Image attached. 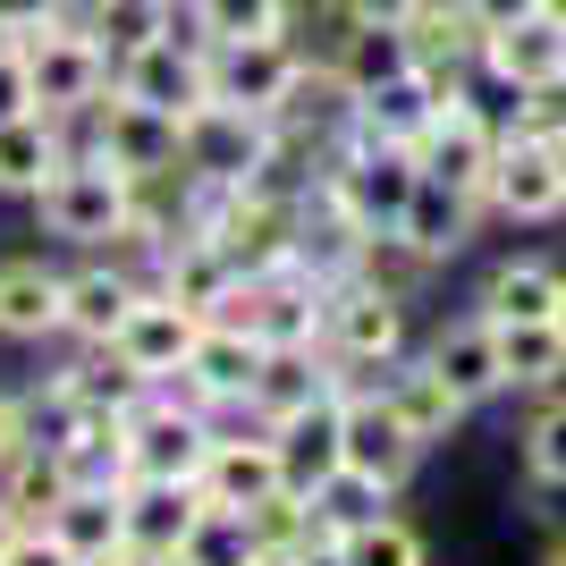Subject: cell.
Segmentation results:
<instances>
[{"instance_id":"obj_1","label":"cell","mask_w":566,"mask_h":566,"mask_svg":"<svg viewBox=\"0 0 566 566\" xmlns=\"http://www.w3.org/2000/svg\"><path fill=\"white\" fill-rule=\"evenodd\" d=\"M34 220L60 245H118L136 220V178L111 169L102 153H85V144H69V161L34 187Z\"/></svg>"},{"instance_id":"obj_2","label":"cell","mask_w":566,"mask_h":566,"mask_svg":"<svg viewBox=\"0 0 566 566\" xmlns=\"http://www.w3.org/2000/svg\"><path fill=\"white\" fill-rule=\"evenodd\" d=\"M415 153H398V144H338L331 169H322V187H313V203L322 212H338L355 237H398L406 220V195H415Z\"/></svg>"},{"instance_id":"obj_3","label":"cell","mask_w":566,"mask_h":566,"mask_svg":"<svg viewBox=\"0 0 566 566\" xmlns=\"http://www.w3.org/2000/svg\"><path fill=\"white\" fill-rule=\"evenodd\" d=\"M18 60H25V85H34V111H51V118H85L102 94H111V51L85 34L76 9H60L51 25H34L18 43Z\"/></svg>"},{"instance_id":"obj_4","label":"cell","mask_w":566,"mask_h":566,"mask_svg":"<svg viewBox=\"0 0 566 566\" xmlns=\"http://www.w3.org/2000/svg\"><path fill=\"white\" fill-rule=\"evenodd\" d=\"M212 415L169 380V389H144L136 415H127V482H195L203 457H212Z\"/></svg>"},{"instance_id":"obj_5","label":"cell","mask_w":566,"mask_h":566,"mask_svg":"<svg viewBox=\"0 0 566 566\" xmlns=\"http://www.w3.org/2000/svg\"><path fill=\"white\" fill-rule=\"evenodd\" d=\"M262 153H271V118L237 111V102H195L187 118H178V169H187L195 187H245L262 169Z\"/></svg>"},{"instance_id":"obj_6","label":"cell","mask_w":566,"mask_h":566,"mask_svg":"<svg viewBox=\"0 0 566 566\" xmlns=\"http://www.w3.org/2000/svg\"><path fill=\"white\" fill-rule=\"evenodd\" d=\"M322 296H331V287L305 280V271L287 262V271H254V280H237L229 305H220V322H237L254 347H322Z\"/></svg>"},{"instance_id":"obj_7","label":"cell","mask_w":566,"mask_h":566,"mask_svg":"<svg viewBox=\"0 0 566 566\" xmlns=\"http://www.w3.org/2000/svg\"><path fill=\"white\" fill-rule=\"evenodd\" d=\"M85 153H102L111 169H127V178H178V118L153 111V102H127L111 85V94L85 111Z\"/></svg>"},{"instance_id":"obj_8","label":"cell","mask_w":566,"mask_h":566,"mask_svg":"<svg viewBox=\"0 0 566 566\" xmlns=\"http://www.w3.org/2000/svg\"><path fill=\"white\" fill-rule=\"evenodd\" d=\"M111 85L127 102H153V111H169V118H187L195 102L212 94V43L203 34H178L169 25L161 43H144V51H127V60H111Z\"/></svg>"},{"instance_id":"obj_9","label":"cell","mask_w":566,"mask_h":566,"mask_svg":"<svg viewBox=\"0 0 566 566\" xmlns=\"http://www.w3.org/2000/svg\"><path fill=\"white\" fill-rule=\"evenodd\" d=\"M195 331H203V313L169 305L161 287H144L136 305H127V322H118L111 355H118V364H127V373L144 380V389H169V380L187 373V355H195Z\"/></svg>"},{"instance_id":"obj_10","label":"cell","mask_w":566,"mask_h":566,"mask_svg":"<svg viewBox=\"0 0 566 566\" xmlns=\"http://www.w3.org/2000/svg\"><path fill=\"white\" fill-rule=\"evenodd\" d=\"M415 457H423V440H415V431L389 415V398H380V389H355L347 415H338V465L364 473V482L389 499V491H406Z\"/></svg>"},{"instance_id":"obj_11","label":"cell","mask_w":566,"mask_h":566,"mask_svg":"<svg viewBox=\"0 0 566 566\" xmlns=\"http://www.w3.org/2000/svg\"><path fill=\"white\" fill-rule=\"evenodd\" d=\"M305 69V43L296 34H254V43H212V102H237V111L271 118L287 102Z\"/></svg>"},{"instance_id":"obj_12","label":"cell","mask_w":566,"mask_h":566,"mask_svg":"<svg viewBox=\"0 0 566 566\" xmlns=\"http://www.w3.org/2000/svg\"><path fill=\"white\" fill-rule=\"evenodd\" d=\"M473 76H491L499 94L516 102V94H558V76H566V34L533 9V18L516 25H499V34H482V51H473Z\"/></svg>"},{"instance_id":"obj_13","label":"cell","mask_w":566,"mask_h":566,"mask_svg":"<svg viewBox=\"0 0 566 566\" xmlns=\"http://www.w3.org/2000/svg\"><path fill=\"white\" fill-rule=\"evenodd\" d=\"M271 491H287L280 482V449H271V431H220L212 457H203V473H195V499L212 507V516H245V507H262Z\"/></svg>"},{"instance_id":"obj_14","label":"cell","mask_w":566,"mask_h":566,"mask_svg":"<svg viewBox=\"0 0 566 566\" xmlns=\"http://www.w3.org/2000/svg\"><path fill=\"white\" fill-rule=\"evenodd\" d=\"M482 212H499V220H558L566 212V178H558V161H549L542 136L499 144L491 178H482Z\"/></svg>"},{"instance_id":"obj_15","label":"cell","mask_w":566,"mask_h":566,"mask_svg":"<svg viewBox=\"0 0 566 566\" xmlns=\"http://www.w3.org/2000/svg\"><path fill=\"white\" fill-rule=\"evenodd\" d=\"M254 373H262V347L237 322H203L195 331V355H187V373H178V389H187L203 415H245V389H254Z\"/></svg>"},{"instance_id":"obj_16","label":"cell","mask_w":566,"mask_h":566,"mask_svg":"<svg viewBox=\"0 0 566 566\" xmlns=\"http://www.w3.org/2000/svg\"><path fill=\"white\" fill-rule=\"evenodd\" d=\"M465 76H473V69H465ZM440 85H457V76L406 69V76H389V85H373V94H355L347 136H355V144H398V153H415V136H423L431 111H440Z\"/></svg>"},{"instance_id":"obj_17","label":"cell","mask_w":566,"mask_h":566,"mask_svg":"<svg viewBox=\"0 0 566 566\" xmlns=\"http://www.w3.org/2000/svg\"><path fill=\"white\" fill-rule=\"evenodd\" d=\"M136 296H144L136 271H118V262H85V271H69V287H60V331H69L76 347H111Z\"/></svg>"},{"instance_id":"obj_18","label":"cell","mask_w":566,"mask_h":566,"mask_svg":"<svg viewBox=\"0 0 566 566\" xmlns=\"http://www.w3.org/2000/svg\"><path fill=\"white\" fill-rule=\"evenodd\" d=\"M338 415H347V398H313L305 415H287V423H271V449H280V482L287 491H322V482H331L338 473Z\"/></svg>"},{"instance_id":"obj_19","label":"cell","mask_w":566,"mask_h":566,"mask_svg":"<svg viewBox=\"0 0 566 566\" xmlns=\"http://www.w3.org/2000/svg\"><path fill=\"white\" fill-rule=\"evenodd\" d=\"M313 398H331V355L322 347H262V373H254V389H245V415L271 431V423H287V415H305Z\"/></svg>"},{"instance_id":"obj_20","label":"cell","mask_w":566,"mask_h":566,"mask_svg":"<svg viewBox=\"0 0 566 566\" xmlns=\"http://www.w3.org/2000/svg\"><path fill=\"white\" fill-rule=\"evenodd\" d=\"M153 287H161L169 305H187V313H203V322H220L237 271H229V254H220L212 237H169L161 254H153Z\"/></svg>"},{"instance_id":"obj_21","label":"cell","mask_w":566,"mask_h":566,"mask_svg":"<svg viewBox=\"0 0 566 566\" xmlns=\"http://www.w3.org/2000/svg\"><path fill=\"white\" fill-rule=\"evenodd\" d=\"M118 507H127V549H153V558H178V542L203 524L195 482H118Z\"/></svg>"},{"instance_id":"obj_22","label":"cell","mask_w":566,"mask_h":566,"mask_svg":"<svg viewBox=\"0 0 566 566\" xmlns=\"http://www.w3.org/2000/svg\"><path fill=\"white\" fill-rule=\"evenodd\" d=\"M473 220H482V203L473 195H457V187H440V178H415V195H406V220H398V237L415 245V254L440 271L449 254H465L473 245Z\"/></svg>"},{"instance_id":"obj_23","label":"cell","mask_w":566,"mask_h":566,"mask_svg":"<svg viewBox=\"0 0 566 566\" xmlns=\"http://www.w3.org/2000/svg\"><path fill=\"white\" fill-rule=\"evenodd\" d=\"M423 364L440 380H449L465 406H482V398H499L507 389V373H499V331L482 322V313H465V322H449V331L423 347Z\"/></svg>"},{"instance_id":"obj_24","label":"cell","mask_w":566,"mask_h":566,"mask_svg":"<svg viewBox=\"0 0 566 566\" xmlns=\"http://www.w3.org/2000/svg\"><path fill=\"white\" fill-rule=\"evenodd\" d=\"M380 398H389V415H398L406 431H415V440H423V449H440V440H449L457 423H465L473 406L457 398L449 380L431 373V364H389V380H380Z\"/></svg>"},{"instance_id":"obj_25","label":"cell","mask_w":566,"mask_h":566,"mask_svg":"<svg viewBox=\"0 0 566 566\" xmlns=\"http://www.w3.org/2000/svg\"><path fill=\"white\" fill-rule=\"evenodd\" d=\"M60 161H69V118H51V111L0 118V195H25V203H34V187H43Z\"/></svg>"},{"instance_id":"obj_26","label":"cell","mask_w":566,"mask_h":566,"mask_svg":"<svg viewBox=\"0 0 566 566\" xmlns=\"http://www.w3.org/2000/svg\"><path fill=\"white\" fill-rule=\"evenodd\" d=\"M51 449L69 457L76 482H127V415H102V406H60Z\"/></svg>"},{"instance_id":"obj_27","label":"cell","mask_w":566,"mask_h":566,"mask_svg":"<svg viewBox=\"0 0 566 566\" xmlns=\"http://www.w3.org/2000/svg\"><path fill=\"white\" fill-rule=\"evenodd\" d=\"M60 287L69 271L51 262H0V338H60Z\"/></svg>"},{"instance_id":"obj_28","label":"cell","mask_w":566,"mask_h":566,"mask_svg":"<svg viewBox=\"0 0 566 566\" xmlns=\"http://www.w3.org/2000/svg\"><path fill=\"white\" fill-rule=\"evenodd\" d=\"M322 60L347 76V94H373V85H389V76L415 69L406 25H355V18H338V34H331V51H322Z\"/></svg>"},{"instance_id":"obj_29","label":"cell","mask_w":566,"mask_h":566,"mask_svg":"<svg viewBox=\"0 0 566 566\" xmlns=\"http://www.w3.org/2000/svg\"><path fill=\"white\" fill-rule=\"evenodd\" d=\"M69 491H76V473H69V457L51 449V440H25V449L0 465V499L18 507V524H51L69 507Z\"/></svg>"},{"instance_id":"obj_30","label":"cell","mask_w":566,"mask_h":566,"mask_svg":"<svg viewBox=\"0 0 566 566\" xmlns=\"http://www.w3.org/2000/svg\"><path fill=\"white\" fill-rule=\"evenodd\" d=\"M51 533H60L85 566L111 558V549H127V507H118V482H76L69 507L51 516Z\"/></svg>"},{"instance_id":"obj_31","label":"cell","mask_w":566,"mask_h":566,"mask_svg":"<svg viewBox=\"0 0 566 566\" xmlns=\"http://www.w3.org/2000/svg\"><path fill=\"white\" fill-rule=\"evenodd\" d=\"M473 313L482 322H558V262H499Z\"/></svg>"},{"instance_id":"obj_32","label":"cell","mask_w":566,"mask_h":566,"mask_svg":"<svg viewBox=\"0 0 566 566\" xmlns=\"http://www.w3.org/2000/svg\"><path fill=\"white\" fill-rule=\"evenodd\" d=\"M507 389H558L566 380V331L558 322H491Z\"/></svg>"},{"instance_id":"obj_33","label":"cell","mask_w":566,"mask_h":566,"mask_svg":"<svg viewBox=\"0 0 566 566\" xmlns=\"http://www.w3.org/2000/svg\"><path fill=\"white\" fill-rule=\"evenodd\" d=\"M136 398H144V380L127 373L111 347H85L69 373L51 380V406H102V415H136Z\"/></svg>"},{"instance_id":"obj_34","label":"cell","mask_w":566,"mask_h":566,"mask_svg":"<svg viewBox=\"0 0 566 566\" xmlns=\"http://www.w3.org/2000/svg\"><path fill=\"white\" fill-rule=\"evenodd\" d=\"M76 18H85V34H94L111 60H127V51L161 43L169 25H178V0H85Z\"/></svg>"},{"instance_id":"obj_35","label":"cell","mask_w":566,"mask_h":566,"mask_svg":"<svg viewBox=\"0 0 566 566\" xmlns=\"http://www.w3.org/2000/svg\"><path fill=\"white\" fill-rule=\"evenodd\" d=\"M187 25L203 43H254V34H287V9L280 0H178Z\"/></svg>"},{"instance_id":"obj_36","label":"cell","mask_w":566,"mask_h":566,"mask_svg":"<svg viewBox=\"0 0 566 566\" xmlns=\"http://www.w3.org/2000/svg\"><path fill=\"white\" fill-rule=\"evenodd\" d=\"M338 558L347 566H423V533L398 516H364L338 533Z\"/></svg>"},{"instance_id":"obj_37","label":"cell","mask_w":566,"mask_h":566,"mask_svg":"<svg viewBox=\"0 0 566 566\" xmlns=\"http://www.w3.org/2000/svg\"><path fill=\"white\" fill-rule=\"evenodd\" d=\"M355 280L389 287V296H415V287L431 280V262L415 254L406 237H364V245H355Z\"/></svg>"},{"instance_id":"obj_38","label":"cell","mask_w":566,"mask_h":566,"mask_svg":"<svg viewBox=\"0 0 566 566\" xmlns=\"http://www.w3.org/2000/svg\"><path fill=\"white\" fill-rule=\"evenodd\" d=\"M178 566H254V533H245V516H212V507H203V524L178 542Z\"/></svg>"},{"instance_id":"obj_39","label":"cell","mask_w":566,"mask_h":566,"mask_svg":"<svg viewBox=\"0 0 566 566\" xmlns=\"http://www.w3.org/2000/svg\"><path fill=\"white\" fill-rule=\"evenodd\" d=\"M364 516H380V491L364 482V473H347L338 465L322 491H313V524H322V542H338L347 524H364Z\"/></svg>"},{"instance_id":"obj_40","label":"cell","mask_w":566,"mask_h":566,"mask_svg":"<svg viewBox=\"0 0 566 566\" xmlns=\"http://www.w3.org/2000/svg\"><path fill=\"white\" fill-rule=\"evenodd\" d=\"M524 465L542 491H566V398H549L533 423H524Z\"/></svg>"},{"instance_id":"obj_41","label":"cell","mask_w":566,"mask_h":566,"mask_svg":"<svg viewBox=\"0 0 566 566\" xmlns=\"http://www.w3.org/2000/svg\"><path fill=\"white\" fill-rule=\"evenodd\" d=\"M0 566H85V558H76V549L60 542L51 524H25L18 542H9V558H0Z\"/></svg>"},{"instance_id":"obj_42","label":"cell","mask_w":566,"mask_h":566,"mask_svg":"<svg viewBox=\"0 0 566 566\" xmlns=\"http://www.w3.org/2000/svg\"><path fill=\"white\" fill-rule=\"evenodd\" d=\"M423 9V0H338V18H355V25H406Z\"/></svg>"},{"instance_id":"obj_43","label":"cell","mask_w":566,"mask_h":566,"mask_svg":"<svg viewBox=\"0 0 566 566\" xmlns=\"http://www.w3.org/2000/svg\"><path fill=\"white\" fill-rule=\"evenodd\" d=\"M25 111H34V85H25V60L9 51L0 60V118H25Z\"/></svg>"},{"instance_id":"obj_44","label":"cell","mask_w":566,"mask_h":566,"mask_svg":"<svg viewBox=\"0 0 566 566\" xmlns=\"http://www.w3.org/2000/svg\"><path fill=\"white\" fill-rule=\"evenodd\" d=\"M482 34H499V25H516V18H533V0H457Z\"/></svg>"},{"instance_id":"obj_45","label":"cell","mask_w":566,"mask_h":566,"mask_svg":"<svg viewBox=\"0 0 566 566\" xmlns=\"http://www.w3.org/2000/svg\"><path fill=\"white\" fill-rule=\"evenodd\" d=\"M25 440H34V423H25V398H9V389H0V465H9Z\"/></svg>"},{"instance_id":"obj_46","label":"cell","mask_w":566,"mask_h":566,"mask_svg":"<svg viewBox=\"0 0 566 566\" xmlns=\"http://www.w3.org/2000/svg\"><path fill=\"white\" fill-rule=\"evenodd\" d=\"M60 9H69V0H0V18L18 25V34H34V25H51V18H60Z\"/></svg>"},{"instance_id":"obj_47","label":"cell","mask_w":566,"mask_h":566,"mask_svg":"<svg viewBox=\"0 0 566 566\" xmlns=\"http://www.w3.org/2000/svg\"><path fill=\"white\" fill-rule=\"evenodd\" d=\"M94 566H178V558H153V549H111V558H94Z\"/></svg>"},{"instance_id":"obj_48","label":"cell","mask_w":566,"mask_h":566,"mask_svg":"<svg viewBox=\"0 0 566 566\" xmlns=\"http://www.w3.org/2000/svg\"><path fill=\"white\" fill-rule=\"evenodd\" d=\"M25 524H18V507H9V499H0V558H9V542H18Z\"/></svg>"},{"instance_id":"obj_49","label":"cell","mask_w":566,"mask_h":566,"mask_svg":"<svg viewBox=\"0 0 566 566\" xmlns=\"http://www.w3.org/2000/svg\"><path fill=\"white\" fill-rule=\"evenodd\" d=\"M296 566H347V558H338V542H322V549H305Z\"/></svg>"},{"instance_id":"obj_50","label":"cell","mask_w":566,"mask_h":566,"mask_svg":"<svg viewBox=\"0 0 566 566\" xmlns=\"http://www.w3.org/2000/svg\"><path fill=\"white\" fill-rule=\"evenodd\" d=\"M533 9H542V18L558 25V34H566V0H533Z\"/></svg>"},{"instance_id":"obj_51","label":"cell","mask_w":566,"mask_h":566,"mask_svg":"<svg viewBox=\"0 0 566 566\" xmlns=\"http://www.w3.org/2000/svg\"><path fill=\"white\" fill-rule=\"evenodd\" d=\"M549 161H558V178H566V118H558V136H549Z\"/></svg>"},{"instance_id":"obj_52","label":"cell","mask_w":566,"mask_h":566,"mask_svg":"<svg viewBox=\"0 0 566 566\" xmlns=\"http://www.w3.org/2000/svg\"><path fill=\"white\" fill-rule=\"evenodd\" d=\"M25 43V34H18V25H9V18H0V60H9V51H18Z\"/></svg>"},{"instance_id":"obj_53","label":"cell","mask_w":566,"mask_h":566,"mask_svg":"<svg viewBox=\"0 0 566 566\" xmlns=\"http://www.w3.org/2000/svg\"><path fill=\"white\" fill-rule=\"evenodd\" d=\"M254 566H296V558H280V549H254Z\"/></svg>"},{"instance_id":"obj_54","label":"cell","mask_w":566,"mask_h":566,"mask_svg":"<svg viewBox=\"0 0 566 566\" xmlns=\"http://www.w3.org/2000/svg\"><path fill=\"white\" fill-rule=\"evenodd\" d=\"M558 331H566V271H558Z\"/></svg>"},{"instance_id":"obj_55","label":"cell","mask_w":566,"mask_h":566,"mask_svg":"<svg viewBox=\"0 0 566 566\" xmlns=\"http://www.w3.org/2000/svg\"><path fill=\"white\" fill-rule=\"evenodd\" d=\"M542 566H566V542H558V549H549V558H542Z\"/></svg>"},{"instance_id":"obj_56","label":"cell","mask_w":566,"mask_h":566,"mask_svg":"<svg viewBox=\"0 0 566 566\" xmlns=\"http://www.w3.org/2000/svg\"><path fill=\"white\" fill-rule=\"evenodd\" d=\"M558 102H566V76H558Z\"/></svg>"}]
</instances>
